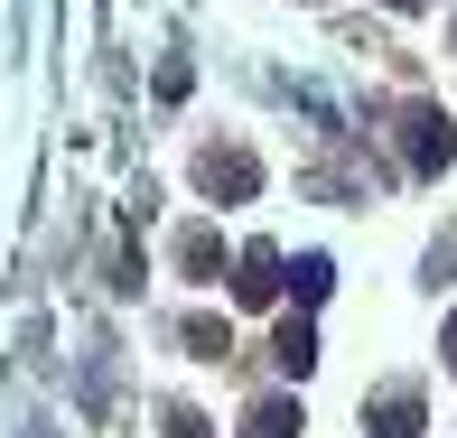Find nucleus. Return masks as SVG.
<instances>
[{"mask_svg": "<svg viewBox=\"0 0 457 438\" xmlns=\"http://www.w3.org/2000/svg\"><path fill=\"white\" fill-rule=\"evenodd\" d=\"M373 438H420V392H383V401L364 410Z\"/></svg>", "mask_w": 457, "mask_h": 438, "instance_id": "3", "label": "nucleus"}, {"mask_svg": "<svg viewBox=\"0 0 457 438\" xmlns=\"http://www.w3.org/2000/svg\"><path fill=\"white\" fill-rule=\"evenodd\" d=\"M271 354H280V373H308V364H318V326H308V318H280Z\"/></svg>", "mask_w": 457, "mask_h": 438, "instance_id": "4", "label": "nucleus"}, {"mask_svg": "<svg viewBox=\"0 0 457 438\" xmlns=\"http://www.w3.org/2000/svg\"><path fill=\"white\" fill-rule=\"evenodd\" d=\"M196 178H205V196H253V186H262L253 150H205V159H196Z\"/></svg>", "mask_w": 457, "mask_h": 438, "instance_id": "2", "label": "nucleus"}, {"mask_svg": "<svg viewBox=\"0 0 457 438\" xmlns=\"http://www.w3.org/2000/svg\"><path fill=\"white\" fill-rule=\"evenodd\" d=\"M289 289H299V308H318V299H327V261H318V252H308L299 270H289Z\"/></svg>", "mask_w": 457, "mask_h": 438, "instance_id": "7", "label": "nucleus"}, {"mask_svg": "<svg viewBox=\"0 0 457 438\" xmlns=\"http://www.w3.org/2000/svg\"><path fill=\"white\" fill-rule=\"evenodd\" d=\"M448 373H457V318H448Z\"/></svg>", "mask_w": 457, "mask_h": 438, "instance_id": "10", "label": "nucleus"}, {"mask_svg": "<svg viewBox=\"0 0 457 438\" xmlns=\"http://www.w3.org/2000/svg\"><path fill=\"white\" fill-rule=\"evenodd\" d=\"M187 345H196L205 364H224V326H215V318H196V326H187Z\"/></svg>", "mask_w": 457, "mask_h": 438, "instance_id": "8", "label": "nucleus"}, {"mask_svg": "<svg viewBox=\"0 0 457 438\" xmlns=\"http://www.w3.org/2000/svg\"><path fill=\"white\" fill-rule=\"evenodd\" d=\"M187 270L215 280V270H224V234H205V224H196V234H187Z\"/></svg>", "mask_w": 457, "mask_h": 438, "instance_id": "6", "label": "nucleus"}, {"mask_svg": "<svg viewBox=\"0 0 457 438\" xmlns=\"http://www.w3.org/2000/svg\"><path fill=\"white\" fill-rule=\"evenodd\" d=\"M169 438H215V429H205L196 410H169Z\"/></svg>", "mask_w": 457, "mask_h": 438, "instance_id": "9", "label": "nucleus"}, {"mask_svg": "<svg viewBox=\"0 0 457 438\" xmlns=\"http://www.w3.org/2000/svg\"><path fill=\"white\" fill-rule=\"evenodd\" d=\"M243 438H299V401H253L243 410Z\"/></svg>", "mask_w": 457, "mask_h": 438, "instance_id": "5", "label": "nucleus"}, {"mask_svg": "<svg viewBox=\"0 0 457 438\" xmlns=\"http://www.w3.org/2000/svg\"><path fill=\"white\" fill-rule=\"evenodd\" d=\"M280 289H289V261L271 252V243H253V252L234 261V299H243V308H271Z\"/></svg>", "mask_w": 457, "mask_h": 438, "instance_id": "1", "label": "nucleus"}]
</instances>
